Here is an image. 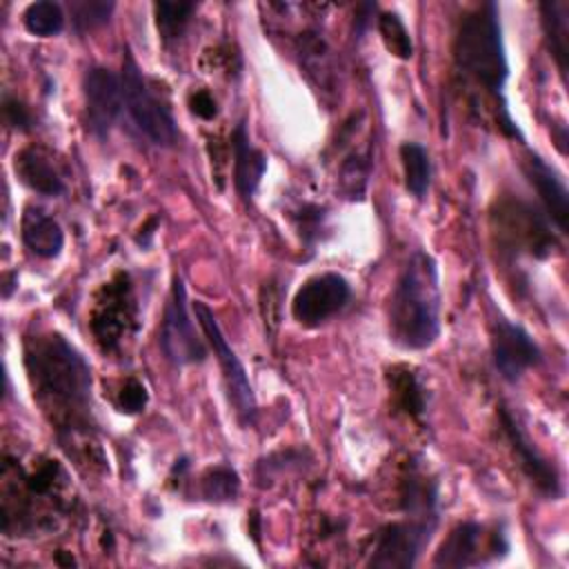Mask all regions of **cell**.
I'll return each instance as SVG.
<instances>
[{
  "label": "cell",
  "mask_w": 569,
  "mask_h": 569,
  "mask_svg": "<svg viewBox=\"0 0 569 569\" xmlns=\"http://www.w3.org/2000/svg\"><path fill=\"white\" fill-rule=\"evenodd\" d=\"M24 365L42 409L71 429L91 405V373L84 358L62 336L49 333L27 340Z\"/></svg>",
  "instance_id": "6da1fadb"
},
{
  "label": "cell",
  "mask_w": 569,
  "mask_h": 569,
  "mask_svg": "<svg viewBox=\"0 0 569 569\" xmlns=\"http://www.w3.org/2000/svg\"><path fill=\"white\" fill-rule=\"evenodd\" d=\"M440 273L433 256L416 249L389 298V336L409 351L431 347L440 336Z\"/></svg>",
  "instance_id": "7a4b0ae2"
},
{
  "label": "cell",
  "mask_w": 569,
  "mask_h": 569,
  "mask_svg": "<svg viewBox=\"0 0 569 569\" xmlns=\"http://www.w3.org/2000/svg\"><path fill=\"white\" fill-rule=\"evenodd\" d=\"M453 58L462 73L482 84L505 107L509 62L493 2H482L462 16L453 40Z\"/></svg>",
  "instance_id": "3957f363"
},
{
  "label": "cell",
  "mask_w": 569,
  "mask_h": 569,
  "mask_svg": "<svg viewBox=\"0 0 569 569\" xmlns=\"http://www.w3.org/2000/svg\"><path fill=\"white\" fill-rule=\"evenodd\" d=\"M120 82H122L124 109L129 111L140 133L156 147H173L180 138L176 120L167 109V104L151 91V84L147 82L144 73L140 71L129 49L124 51V58H122Z\"/></svg>",
  "instance_id": "277c9868"
},
{
  "label": "cell",
  "mask_w": 569,
  "mask_h": 569,
  "mask_svg": "<svg viewBox=\"0 0 569 569\" xmlns=\"http://www.w3.org/2000/svg\"><path fill=\"white\" fill-rule=\"evenodd\" d=\"M193 316L216 356V360L220 362V371H222V382L227 389V398L238 416V420L249 427L256 422V413H258V405H256V396H253V387L249 382L247 369L240 362V358L236 356V351L231 349V345L227 342L213 311L202 302V300H193L191 305Z\"/></svg>",
  "instance_id": "5b68a950"
},
{
  "label": "cell",
  "mask_w": 569,
  "mask_h": 569,
  "mask_svg": "<svg viewBox=\"0 0 569 569\" xmlns=\"http://www.w3.org/2000/svg\"><path fill=\"white\" fill-rule=\"evenodd\" d=\"M160 347L169 362L176 367L198 365L207 358V345L196 331V322L189 313L187 289L180 276H173L171 291L164 305L162 327H160Z\"/></svg>",
  "instance_id": "8992f818"
},
{
  "label": "cell",
  "mask_w": 569,
  "mask_h": 569,
  "mask_svg": "<svg viewBox=\"0 0 569 569\" xmlns=\"http://www.w3.org/2000/svg\"><path fill=\"white\" fill-rule=\"evenodd\" d=\"M351 298V287L340 273H316L302 282L291 300V316L298 325L313 329L340 313Z\"/></svg>",
  "instance_id": "52a82bcc"
},
{
  "label": "cell",
  "mask_w": 569,
  "mask_h": 569,
  "mask_svg": "<svg viewBox=\"0 0 569 569\" xmlns=\"http://www.w3.org/2000/svg\"><path fill=\"white\" fill-rule=\"evenodd\" d=\"M436 518H411L405 522H391L380 529L369 567L380 569H407L413 567L422 547L429 542Z\"/></svg>",
  "instance_id": "ba28073f"
},
{
  "label": "cell",
  "mask_w": 569,
  "mask_h": 569,
  "mask_svg": "<svg viewBox=\"0 0 569 569\" xmlns=\"http://www.w3.org/2000/svg\"><path fill=\"white\" fill-rule=\"evenodd\" d=\"M498 236L516 249H525L536 258L551 253L556 244L553 233L549 231V220L525 202H505L498 207Z\"/></svg>",
  "instance_id": "9c48e42d"
},
{
  "label": "cell",
  "mask_w": 569,
  "mask_h": 569,
  "mask_svg": "<svg viewBox=\"0 0 569 569\" xmlns=\"http://www.w3.org/2000/svg\"><path fill=\"white\" fill-rule=\"evenodd\" d=\"M84 107L87 124L98 140H104L116 124L122 107V82L107 67H91L84 73Z\"/></svg>",
  "instance_id": "30bf717a"
},
{
  "label": "cell",
  "mask_w": 569,
  "mask_h": 569,
  "mask_svg": "<svg viewBox=\"0 0 569 569\" xmlns=\"http://www.w3.org/2000/svg\"><path fill=\"white\" fill-rule=\"evenodd\" d=\"M491 356L498 373L509 382L520 380L527 369L542 360V351L533 338L520 325H513L505 318L493 322Z\"/></svg>",
  "instance_id": "8fae6325"
},
{
  "label": "cell",
  "mask_w": 569,
  "mask_h": 569,
  "mask_svg": "<svg viewBox=\"0 0 569 569\" xmlns=\"http://www.w3.org/2000/svg\"><path fill=\"white\" fill-rule=\"evenodd\" d=\"M102 293L104 298L98 300L91 316V329L104 349H113L127 333L129 322H133V300L124 276L109 282Z\"/></svg>",
  "instance_id": "7c38bea8"
},
{
  "label": "cell",
  "mask_w": 569,
  "mask_h": 569,
  "mask_svg": "<svg viewBox=\"0 0 569 569\" xmlns=\"http://www.w3.org/2000/svg\"><path fill=\"white\" fill-rule=\"evenodd\" d=\"M505 542L502 533L485 538V527L478 522H460L449 531L445 542L433 556V567H473L485 562V553L498 556V545Z\"/></svg>",
  "instance_id": "4fadbf2b"
},
{
  "label": "cell",
  "mask_w": 569,
  "mask_h": 569,
  "mask_svg": "<svg viewBox=\"0 0 569 569\" xmlns=\"http://www.w3.org/2000/svg\"><path fill=\"white\" fill-rule=\"evenodd\" d=\"M500 422L505 429V436L513 449V453L518 456V465L525 471V476L547 496L556 498L560 493V478L558 471L542 458V453L531 445V440L527 438V433L522 431V427L518 425V420L513 418V413L509 409H500Z\"/></svg>",
  "instance_id": "5bb4252c"
},
{
  "label": "cell",
  "mask_w": 569,
  "mask_h": 569,
  "mask_svg": "<svg viewBox=\"0 0 569 569\" xmlns=\"http://www.w3.org/2000/svg\"><path fill=\"white\" fill-rule=\"evenodd\" d=\"M522 171L527 180L533 184V189L540 196V202L545 207L547 220L556 224L560 233L567 231V216H569V191L565 184V178L545 162L538 153H529L522 160Z\"/></svg>",
  "instance_id": "9a60e30c"
},
{
  "label": "cell",
  "mask_w": 569,
  "mask_h": 569,
  "mask_svg": "<svg viewBox=\"0 0 569 569\" xmlns=\"http://www.w3.org/2000/svg\"><path fill=\"white\" fill-rule=\"evenodd\" d=\"M231 151H233V184L240 198L249 200L256 189L260 187V180L267 171V156L256 149L249 140L244 122H238L231 136Z\"/></svg>",
  "instance_id": "2e32d148"
},
{
  "label": "cell",
  "mask_w": 569,
  "mask_h": 569,
  "mask_svg": "<svg viewBox=\"0 0 569 569\" xmlns=\"http://www.w3.org/2000/svg\"><path fill=\"white\" fill-rule=\"evenodd\" d=\"M20 236L24 247L44 260H51L60 256L64 247V233L58 220H53L47 211L40 207H27L20 222Z\"/></svg>",
  "instance_id": "e0dca14e"
},
{
  "label": "cell",
  "mask_w": 569,
  "mask_h": 569,
  "mask_svg": "<svg viewBox=\"0 0 569 569\" xmlns=\"http://www.w3.org/2000/svg\"><path fill=\"white\" fill-rule=\"evenodd\" d=\"M13 171L20 178L22 184H27L31 191L56 198L64 191V182L56 169V164L49 160V156L36 147H27L16 153L13 158Z\"/></svg>",
  "instance_id": "ac0fdd59"
},
{
  "label": "cell",
  "mask_w": 569,
  "mask_h": 569,
  "mask_svg": "<svg viewBox=\"0 0 569 569\" xmlns=\"http://www.w3.org/2000/svg\"><path fill=\"white\" fill-rule=\"evenodd\" d=\"M542 16V29L547 36V44L551 49V56L562 73L567 76V58H569V4L562 0H551L540 4Z\"/></svg>",
  "instance_id": "d6986e66"
},
{
  "label": "cell",
  "mask_w": 569,
  "mask_h": 569,
  "mask_svg": "<svg viewBox=\"0 0 569 569\" xmlns=\"http://www.w3.org/2000/svg\"><path fill=\"white\" fill-rule=\"evenodd\" d=\"M400 162L407 191L422 200L431 187V158L429 151L418 142H402L400 144Z\"/></svg>",
  "instance_id": "ffe728a7"
},
{
  "label": "cell",
  "mask_w": 569,
  "mask_h": 569,
  "mask_svg": "<svg viewBox=\"0 0 569 569\" xmlns=\"http://www.w3.org/2000/svg\"><path fill=\"white\" fill-rule=\"evenodd\" d=\"M387 382L391 389V396L396 400V405L409 413L411 418L422 416L427 398H425V389L420 385V380L416 378V373L409 367H391L387 373Z\"/></svg>",
  "instance_id": "44dd1931"
},
{
  "label": "cell",
  "mask_w": 569,
  "mask_h": 569,
  "mask_svg": "<svg viewBox=\"0 0 569 569\" xmlns=\"http://www.w3.org/2000/svg\"><path fill=\"white\" fill-rule=\"evenodd\" d=\"M22 24L31 36L51 38L64 29V11L58 2H31L22 13Z\"/></svg>",
  "instance_id": "7402d4cb"
},
{
  "label": "cell",
  "mask_w": 569,
  "mask_h": 569,
  "mask_svg": "<svg viewBox=\"0 0 569 569\" xmlns=\"http://www.w3.org/2000/svg\"><path fill=\"white\" fill-rule=\"evenodd\" d=\"M153 13H156V27L160 31V38L164 42H173L178 40L187 24L191 22L193 13H196V4L193 2H156L153 4Z\"/></svg>",
  "instance_id": "603a6c76"
},
{
  "label": "cell",
  "mask_w": 569,
  "mask_h": 569,
  "mask_svg": "<svg viewBox=\"0 0 569 569\" xmlns=\"http://www.w3.org/2000/svg\"><path fill=\"white\" fill-rule=\"evenodd\" d=\"M238 491H240V478L227 465L211 467L200 478V493L209 502H229L238 496Z\"/></svg>",
  "instance_id": "cb8c5ba5"
},
{
  "label": "cell",
  "mask_w": 569,
  "mask_h": 569,
  "mask_svg": "<svg viewBox=\"0 0 569 569\" xmlns=\"http://www.w3.org/2000/svg\"><path fill=\"white\" fill-rule=\"evenodd\" d=\"M378 31L387 47V51L400 60H409L413 56V44L407 27L396 13H382L378 18Z\"/></svg>",
  "instance_id": "d4e9b609"
},
{
  "label": "cell",
  "mask_w": 569,
  "mask_h": 569,
  "mask_svg": "<svg viewBox=\"0 0 569 569\" xmlns=\"http://www.w3.org/2000/svg\"><path fill=\"white\" fill-rule=\"evenodd\" d=\"M369 158L367 156H351L342 169H340V189L345 193V198L356 200L365 193L367 180H369Z\"/></svg>",
  "instance_id": "484cf974"
},
{
  "label": "cell",
  "mask_w": 569,
  "mask_h": 569,
  "mask_svg": "<svg viewBox=\"0 0 569 569\" xmlns=\"http://www.w3.org/2000/svg\"><path fill=\"white\" fill-rule=\"evenodd\" d=\"M113 2H102V0H82V2H71L69 11L73 18V24L78 31H89L100 24H104L113 11Z\"/></svg>",
  "instance_id": "4316f807"
},
{
  "label": "cell",
  "mask_w": 569,
  "mask_h": 569,
  "mask_svg": "<svg viewBox=\"0 0 569 569\" xmlns=\"http://www.w3.org/2000/svg\"><path fill=\"white\" fill-rule=\"evenodd\" d=\"M260 313H262L267 333L273 338L280 325V289L273 280H267L260 287Z\"/></svg>",
  "instance_id": "83f0119b"
},
{
  "label": "cell",
  "mask_w": 569,
  "mask_h": 569,
  "mask_svg": "<svg viewBox=\"0 0 569 569\" xmlns=\"http://www.w3.org/2000/svg\"><path fill=\"white\" fill-rule=\"evenodd\" d=\"M147 398L149 396H147L144 385L140 380H136V378H129L122 385L120 393H118V407L124 413H138V411H142L147 407Z\"/></svg>",
  "instance_id": "f1b7e54d"
},
{
  "label": "cell",
  "mask_w": 569,
  "mask_h": 569,
  "mask_svg": "<svg viewBox=\"0 0 569 569\" xmlns=\"http://www.w3.org/2000/svg\"><path fill=\"white\" fill-rule=\"evenodd\" d=\"M189 109H191V113H196L202 120H213L218 113V104L207 89H198L189 96Z\"/></svg>",
  "instance_id": "f546056e"
},
{
  "label": "cell",
  "mask_w": 569,
  "mask_h": 569,
  "mask_svg": "<svg viewBox=\"0 0 569 569\" xmlns=\"http://www.w3.org/2000/svg\"><path fill=\"white\" fill-rule=\"evenodd\" d=\"M4 120L20 131H27L31 127V113L27 107L13 98H4Z\"/></svg>",
  "instance_id": "4dcf8cb0"
}]
</instances>
